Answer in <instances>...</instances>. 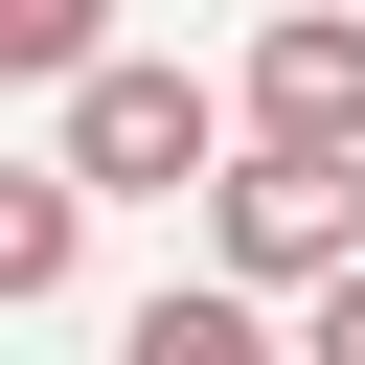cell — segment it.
Here are the masks:
<instances>
[{
  "instance_id": "8992f818",
  "label": "cell",
  "mask_w": 365,
  "mask_h": 365,
  "mask_svg": "<svg viewBox=\"0 0 365 365\" xmlns=\"http://www.w3.org/2000/svg\"><path fill=\"white\" fill-rule=\"evenodd\" d=\"M91 46H114V0H0V91H68Z\"/></svg>"
},
{
  "instance_id": "6da1fadb",
  "label": "cell",
  "mask_w": 365,
  "mask_h": 365,
  "mask_svg": "<svg viewBox=\"0 0 365 365\" xmlns=\"http://www.w3.org/2000/svg\"><path fill=\"white\" fill-rule=\"evenodd\" d=\"M205 160H228V91L205 68H160V46H91L68 68V160H46L68 205H182Z\"/></svg>"
},
{
  "instance_id": "5b68a950",
  "label": "cell",
  "mask_w": 365,
  "mask_h": 365,
  "mask_svg": "<svg viewBox=\"0 0 365 365\" xmlns=\"http://www.w3.org/2000/svg\"><path fill=\"white\" fill-rule=\"evenodd\" d=\"M114 365H274V319H251V297H137Z\"/></svg>"
},
{
  "instance_id": "3957f363",
  "label": "cell",
  "mask_w": 365,
  "mask_h": 365,
  "mask_svg": "<svg viewBox=\"0 0 365 365\" xmlns=\"http://www.w3.org/2000/svg\"><path fill=\"white\" fill-rule=\"evenodd\" d=\"M251 137L274 160H365V23L342 0H274L251 23Z\"/></svg>"
},
{
  "instance_id": "52a82bcc",
  "label": "cell",
  "mask_w": 365,
  "mask_h": 365,
  "mask_svg": "<svg viewBox=\"0 0 365 365\" xmlns=\"http://www.w3.org/2000/svg\"><path fill=\"white\" fill-rule=\"evenodd\" d=\"M274 365H365V251H342V274L297 297V342H274Z\"/></svg>"
},
{
  "instance_id": "7a4b0ae2",
  "label": "cell",
  "mask_w": 365,
  "mask_h": 365,
  "mask_svg": "<svg viewBox=\"0 0 365 365\" xmlns=\"http://www.w3.org/2000/svg\"><path fill=\"white\" fill-rule=\"evenodd\" d=\"M205 228H228V297H319L342 251H365V160H205Z\"/></svg>"
},
{
  "instance_id": "ba28073f",
  "label": "cell",
  "mask_w": 365,
  "mask_h": 365,
  "mask_svg": "<svg viewBox=\"0 0 365 365\" xmlns=\"http://www.w3.org/2000/svg\"><path fill=\"white\" fill-rule=\"evenodd\" d=\"M342 23H365V0H342Z\"/></svg>"
},
{
  "instance_id": "277c9868",
  "label": "cell",
  "mask_w": 365,
  "mask_h": 365,
  "mask_svg": "<svg viewBox=\"0 0 365 365\" xmlns=\"http://www.w3.org/2000/svg\"><path fill=\"white\" fill-rule=\"evenodd\" d=\"M68 274H91V205H68L46 160H0V319H23V297H68Z\"/></svg>"
}]
</instances>
